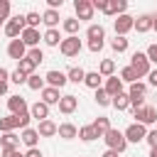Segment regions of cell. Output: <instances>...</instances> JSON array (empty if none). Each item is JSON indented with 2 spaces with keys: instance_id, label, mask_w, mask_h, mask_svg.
<instances>
[{
  "instance_id": "52a82bcc",
  "label": "cell",
  "mask_w": 157,
  "mask_h": 157,
  "mask_svg": "<svg viewBox=\"0 0 157 157\" xmlns=\"http://www.w3.org/2000/svg\"><path fill=\"white\" fill-rule=\"evenodd\" d=\"M74 7H76V12H78V22L93 17V2H91V0H76Z\"/></svg>"
},
{
  "instance_id": "3957f363",
  "label": "cell",
  "mask_w": 157,
  "mask_h": 157,
  "mask_svg": "<svg viewBox=\"0 0 157 157\" xmlns=\"http://www.w3.org/2000/svg\"><path fill=\"white\" fill-rule=\"evenodd\" d=\"M25 29H27V22H25L22 15H15V17L5 25V34H7V37H17V34H22Z\"/></svg>"
},
{
  "instance_id": "5b68a950",
  "label": "cell",
  "mask_w": 157,
  "mask_h": 157,
  "mask_svg": "<svg viewBox=\"0 0 157 157\" xmlns=\"http://www.w3.org/2000/svg\"><path fill=\"white\" fill-rule=\"evenodd\" d=\"M132 113H135V118H137L140 125H150V123L157 120V110H155L152 105H142V108H137V110H132Z\"/></svg>"
},
{
  "instance_id": "681fc988",
  "label": "cell",
  "mask_w": 157,
  "mask_h": 157,
  "mask_svg": "<svg viewBox=\"0 0 157 157\" xmlns=\"http://www.w3.org/2000/svg\"><path fill=\"white\" fill-rule=\"evenodd\" d=\"M103 157H118V152H115V150H105V152H103Z\"/></svg>"
},
{
  "instance_id": "6da1fadb",
  "label": "cell",
  "mask_w": 157,
  "mask_h": 157,
  "mask_svg": "<svg viewBox=\"0 0 157 157\" xmlns=\"http://www.w3.org/2000/svg\"><path fill=\"white\" fill-rule=\"evenodd\" d=\"M105 142H108V150H115V152H123V150L128 147L125 132H120V130H115V128H110V130L105 132Z\"/></svg>"
},
{
  "instance_id": "d6a6232c",
  "label": "cell",
  "mask_w": 157,
  "mask_h": 157,
  "mask_svg": "<svg viewBox=\"0 0 157 157\" xmlns=\"http://www.w3.org/2000/svg\"><path fill=\"white\" fill-rule=\"evenodd\" d=\"M27 86H29V88H32V91H39V88H42V91H44V78H39V76H37V74H32V76H29V78H27Z\"/></svg>"
},
{
  "instance_id": "60d3db41",
  "label": "cell",
  "mask_w": 157,
  "mask_h": 157,
  "mask_svg": "<svg viewBox=\"0 0 157 157\" xmlns=\"http://www.w3.org/2000/svg\"><path fill=\"white\" fill-rule=\"evenodd\" d=\"M7 81H10V74H7V71L0 66V96L7 91Z\"/></svg>"
},
{
  "instance_id": "f546056e",
  "label": "cell",
  "mask_w": 157,
  "mask_h": 157,
  "mask_svg": "<svg viewBox=\"0 0 157 157\" xmlns=\"http://www.w3.org/2000/svg\"><path fill=\"white\" fill-rule=\"evenodd\" d=\"M113 71H115V61H113V59L101 61V69H98V74H101V76H113Z\"/></svg>"
},
{
  "instance_id": "7402d4cb",
  "label": "cell",
  "mask_w": 157,
  "mask_h": 157,
  "mask_svg": "<svg viewBox=\"0 0 157 157\" xmlns=\"http://www.w3.org/2000/svg\"><path fill=\"white\" fill-rule=\"evenodd\" d=\"M110 103H113V108L125 110V108L130 105V96H128V93H118V96H113V98H110Z\"/></svg>"
},
{
  "instance_id": "7bdbcfd3",
  "label": "cell",
  "mask_w": 157,
  "mask_h": 157,
  "mask_svg": "<svg viewBox=\"0 0 157 157\" xmlns=\"http://www.w3.org/2000/svg\"><path fill=\"white\" fill-rule=\"evenodd\" d=\"M7 15H10V2H7V0H0V20L5 22Z\"/></svg>"
},
{
  "instance_id": "d590c367",
  "label": "cell",
  "mask_w": 157,
  "mask_h": 157,
  "mask_svg": "<svg viewBox=\"0 0 157 157\" xmlns=\"http://www.w3.org/2000/svg\"><path fill=\"white\" fill-rule=\"evenodd\" d=\"M17 69H20L22 74H27V76H32V71H34V64H32V61H29V59L25 56L22 61H17Z\"/></svg>"
},
{
  "instance_id": "7c38bea8",
  "label": "cell",
  "mask_w": 157,
  "mask_h": 157,
  "mask_svg": "<svg viewBox=\"0 0 157 157\" xmlns=\"http://www.w3.org/2000/svg\"><path fill=\"white\" fill-rule=\"evenodd\" d=\"M25 47H27V44H25L22 39H12V42H10V47H7V54H10L12 59L22 61V59H25Z\"/></svg>"
},
{
  "instance_id": "484cf974",
  "label": "cell",
  "mask_w": 157,
  "mask_h": 157,
  "mask_svg": "<svg viewBox=\"0 0 157 157\" xmlns=\"http://www.w3.org/2000/svg\"><path fill=\"white\" fill-rule=\"evenodd\" d=\"M137 71L132 69V66H125L123 71H120V81H128V83H137Z\"/></svg>"
},
{
  "instance_id": "f35d334b",
  "label": "cell",
  "mask_w": 157,
  "mask_h": 157,
  "mask_svg": "<svg viewBox=\"0 0 157 157\" xmlns=\"http://www.w3.org/2000/svg\"><path fill=\"white\" fill-rule=\"evenodd\" d=\"M27 59H29V61H32V64L37 66V64H39V61L44 59V54H42V49H37V47H34V49H29V54H27Z\"/></svg>"
},
{
  "instance_id": "44dd1931",
  "label": "cell",
  "mask_w": 157,
  "mask_h": 157,
  "mask_svg": "<svg viewBox=\"0 0 157 157\" xmlns=\"http://www.w3.org/2000/svg\"><path fill=\"white\" fill-rule=\"evenodd\" d=\"M22 42H25L27 47H34V44L39 42V32H37V29H32V27H27V29L22 32Z\"/></svg>"
},
{
  "instance_id": "8fae6325",
  "label": "cell",
  "mask_w": 157,
  "mask_h": 157,
  "mask_svg": "<svg viewBox=\"0 0 157 157\" xmlns=\"http://www.w3.org/2000/svg\"><path fill=\"white\" fill-rule=\"evenodd\" d=\"M29 115L37 118L39 123H42V120H49V105H47L44 101H37V103L29 108Z\"/></svg>"
},
{
  "instance_id": "74e56055",
  "label": "cell",
  "mask_w": 157,
  "mask_h": 157,
  "mask_svg": "<svg viewBox=\"0 0 157 157\" xmlns=\"http://www.w3.org/2000/svg\"><path fill=\"white\" fill-rule=\"evenodd\" d=\"M96 103L98 105H110V96L105 93V88H98L96 91Z\"/></svg>"
},
{
  "instance_id": "9a60e30c",
  "label": "cell",
  "mask_w": 157,
  "mask_h": 157,
  "mask_svg": "<svg viewBox=\"0 0 157 157\" xmlns=\"http://www.w3.org/2000/svg\"><path fill=\"white\" fill-rule=\"evenodd\" d=\"M105 93L113 98V96H118V93H123V81L118 78V76H110L108 81H105Z\"/></svg>"
},
{
  "instance_id": "816d5d0a",
  "label": "cell",
  "mask_w": 157,
  "mask_h": 157,
  "mask_svg": "<svg viewBox=\"0 0 157 157\" xmlns=\"http://www.w3.org/2000/svg\"><path fill=\"white\" fill-rule=\"evenodd\" d=\"M15 157H25V155H20V150H17V152H15Z\"/></svg>"
},
{
  "instance_id": "8992f818",
  "label": "cell",
  "mask_w": 157,
  "mask_h": 157,
  "mask_svg": "<svg viewBox=\"0 0 157 157\" xmlns=\"http://www.w3.org/2000/svg\"><path fill=\"white\" fill-rule=\"evenodd\" d=\"M147 137V132H145V125H140V123H132V125H128L125 128V140L128 142H142Z\"/></svg>"
},
{
  "instance_id": "ba28073f",
  "label": "cell",
  "mask_w": 157,
  "mask_h": 157,
  "mask_svg": "<svg viewBox=\"0 0 157 157\" xmlns=\"http://www.w3.org/2000/svg\"><path fill=\"white\" fill-rule=\"evenodd\" d=\"M132 27H135V17H130V15H120L115 20V34L118 37H125V32L132 29Z\"/></svg>"
},
{
  "instance_id": "ee69618b",
  "label": "cell",
  "mask_w": 157,
  "mask_h": 157,
  "mask_svg": "<svg viewBox=\"0 0 157 157\" xmlns=\"http://www.w3.org/2000/svg\"><path fill=\"white\" fill-rule=\"evenodd\" d=\"M147 59L157 64V44H150V47H147Z\"/></svg>"
},
{
  "instance_id": "b9f144b4",
  "label": "cell",
  "mask_w": 157,
  "mask_h": 157,
  "mask_svg": "<svg viewBox=\"0 0 157 157\" xmlns=\"http://www.w3.org/2000/svg\"><path fill=\"white\" fill-rule=\"evenodd\" d=\"M27 78H29V76H27V74H22L20 69H15V71H12V76H10V81H12V83H25Z\"/></svg>"
},
{
  "instance_id": "9c48e42d",
  "label": "cell",
  "mask_w": 157,
  "mask_h": 157,
  "mask_svg": "<svg viewBox=\"0 0 157 157\" xmlns=\"http://www.w3.org/2000/svg\"><path fill=\"white\" fill-rule=\"evenodd\" d=\"M7 108H10L12 115H22V113H27V101L22 96H10L7 98Z\"/></svg>"
},
{
  "instance_id": "7dc6e473",
  "label": "cell",
  "mask_w": 157,
  "mask_h": 157,
  "mask_svg": "<svg viewBox=\"0 0 157 157\" xmlns=\"http://www.w3.org/2000/svg\"><path fill=\"white\" fill-rule=\"evenodd\" d=\"M25 157H42V150L32 147V150H27V155H25Z\"/></svg>"
},
{
  "instance_id": "7a4b0ae2",
  "label": "cell",
  "mask_w": 157,
  "mask_h": 157,
  "mask_svg": "<svg viewBox=\"0 0 157 157\" xmlns=\"http://www.w3.org/2000/svg\"><path fill=\"white\" fill-rule=\"evenodd\" d=\"M130 66L137 71V76H150V59H147V54L135 52V54H132V64H130Z\"/></svg>"
},
{
  "instance_id": "cb8c5ba5",
  "label": "cell",
  "mask_w": 157,
  "mask_h": 157,
  "mask_svg": "<svg viewBox=\"0 0 157 157\" xmlns=\"http://www.w3.org/2000/svg\"><path fill=\"white\" fill-rule=\"evenodd\" d=\"M101 78H103V76H101L98 71H91V74H86L83 83H86L88 88H96V91H98V88H101Z\"/></svg>"
},
{
  "instance_id": "d4e9b609",
  "label": "cell",
  "mask_w": 157,
  "mask_h": 157,
  "mask_svg": "<svg viewBox=\"0 0 157 157\" xmlns=\"http://www.w3.org/2000/svg\"><path fill=\"white\" fill-rule=\"evenodd\" d=\"M42 22H44V25H49V29H54V27H56V22H59V12H56V10H47V12L42 15Z\"/></svg>"
},
{
  "instance_id": "30bf717a",
  "label": "cell",
  "mask_w": 157,
  "mask_h": 157,
  "mask_svg": "<svg viewBox=\"0 0 157 157\" xmlns=\"http://www.w3.org/2000/svg\"><path fill=\"white\" fill-rule=\"evenodd\" d=\"M128 2L125 0H103V12L105 15H118V12H125Z\"/></svg>"
},
{
  "instance_id": "e0dca14e",
  "label": "cell",
  "mask_w": 157,
  "mask_h": 157,
  "mask_svg": "<svg viewBox=\"0 0 157 157\" xmlns=\"http://www.w3.org/2000/svg\"><path fill=\"white\" fill-rule=\"evenodd\" d=\"M37 132H39L42 137H52V135H56V132H59V128H56L52 120H42V123H39V128H37Z\"/></svg>"
},
{
  "instance_id": "d6986e66",
  "label": "cell",
  "mask_w": 157,
  "mask_h": 157,
  "mask_svg": "<svg viewBox=\"0 0 157 157\" xmlns=\"http://www.w3.org/2000/svg\"><path fill=\"white\" fill-rule=\"evenodd\" d=\"M37 140H39V132L37 130H32V128H27L25 132H22V142L32 150V147H37Z\"/></svg>"
},
{
  "instance_id": "f907efd6",
  "label": "cell",
  "mask_w": 157,
  "mask_h": 157,
  "mask_svg": "<svg viewBox=\"0 0 157 157\" xmlns=\"http://www.w3.org/2000/svg\"><path fill=\"white\" fill-rule=\"evenodd\" d=\"M150 157H157V147H152V150H150Z\"/></svg>"
},
{
  "instance_id": "bcb514c9",
  "label": "cell",
  "mask_w": 157,
  "mask_h": 157,
  "mask_svg": "<svg viewBox=\"0 0 157 157\" xmlns=\"http://www.w3.org/2000/svg\"><path fill=\"white\" fill-rule=\"evenodd\" d=\"M147 142H150V147H157V130H152V132H147V137H145Z\"/></svg>"
},
{
  "instance_id": "277c9868",
  "label": "cell",
  "mask_w": 157,
  "mask_h": 157,
  "mask_svg": "<svg viewBox=\"0 0 157 157\" xmlns=\"http://www.w3.org/2000/svg\"><path fill=\"white\" fill-rule=\"evenodd\" d=\"M61 54L64 56H76L78 52H81V39L78 37H66V39H61Z\"/></svg>"
},
{
  "instance_id": "603a6c76",
  "label": "cell",
  "mask_w": 157,
  "mask_h": 157,
  "mask_svg": "<svg viewBox=\"0 0 157 157\" xmlns=\"http://www.w3.org/2000/svg\"><path fill=\"white\" fill-rule=\"evenodd\" d=\"M66 78H69V81H74V83H81V81L86 78V71H83L81 66H71V69H69V74H66Z\"/></svg>"
},
{
  "instance_id": "ffe728a7",
  "label": "cell",
  "mask_w": 157,
  "mask_h": 157,
  "mask_svg": "<svg viewBox=\"0 0 157 157\" xmlns=\"http://www.w3.org/2000/svg\"><path fill=\"white\" fill-rule=\"evenodd\" d=\"M152 25H155V20H152L150 15H140V17L135 20V29H137V32H147Z\"/></svg>"
},
{
  "instance_id": "c3c4849f",
  "label": "cell",
  "mask_w": 157,
  "mask_h": 157,
  "mask_svg": "<svg viewBox=\"0 0 157 157\" xmlns=\"http://www.w3.org/2000/svg\"><path fill=\"white\" fill-rule=\"evenodd\" d=\"M150 83L157 86V71H150Z\"/></svg>"
},
{
  "instance_id": "db71d44e",
  "label": "cell",
  "mask_w": 157,
  "mask_h": 157,
  "mask_svg": "<svg viewBox=\"0 0 157 157\" xmlns=\"http://www.w3.org/2000/svg\"><path fill=\"white\" fill-rule=\"evenodd\" d=\"M0 25H2V20H0Z\"/></svg>"
},
{
  "instance_id": "8d00e7d4",
  "label": "cell",
  "mask_w": 157,
  "mask_h": 157,
  "mask_svg": "<svg viewBox=\"0 0 157 157\" xmlns=\"http://www.w3.org/2000/svg\"><path fill=\"white\" fill-rule=\"evenodd\" d=\"M145 83H130V91H128V96L130 98H137V96H145Z\"/></svg>"
},
{
  "instance_id": "5bb4252c",
  "label": "cell",
  "mask_w": 157,
  "mask_h": 157,
  "mask_svg": "<svg viewBox=\"0 0 157 157\" xmlns=\"http://www.w3.org/2000/svg\"><path fill=\"white\" fill-rule=\"evenodd\" d=\"M76 105H78V98H76V96H61V101H59V110L66 113V115L74 113Z\"/></svg>"
},
{
  "instance_id": "83f0119b",
  "label": "cell",
  "mask_w": 157,
  "mask_h": 157,
  "mask_svg": "<svg viewBox=\"0 0 157 157\" xmlns=\"http://www.w3.org/2000/svg\"><path fill=\"white\" fill-rule=\"evenodd\" d=\"M78 137H81L83 142H91V140H96V137H98V132L93 130V125H83V128L78 130Z\"/></svg>"
},
{
  "instance_id": "836d02e7",
  "label": "cell",
  "mask_w": 157,
  "mask_h": 157,
  "mask_svg": "<svg viewBox=\"0 0 157 157\" xmlns=\"http://www.w3.org/2000/svg\"><path fill=\"white\" fill-rule=\"evenodd\" d=\"M59 39H61V37H59V32H56V29H47L44 42H47L49 47H56V44H59Z\"/></svg>"
},
{
  "instance_id": "f5cc1de1",
  "label": "cell",
  "mask_w": 157,
  "mask_h": 157,
  "mask_svg": "<svg viewBox=\"0 0 157 157\" xmlns=\"http://www.w3.org/2000/svg\"><path fill=\"white\" fill-rule=\"evenodd\" d=\"M152 27H155V29H157V20H155V25H152Z\"/></svg>"
},
{
  "instance_id": "4fadbf2b",
  "label": "cell",
  "mask_w": 157,
  "mask_h": 157,
  "mask_svg": "<svg viewBox=\"0 0 157 157\" xmlns=\"http://www.w3.org/2000/svg\"><path fill=\"white\" fill-rule=\"evenodd\" d=\"M44 78L49 81V86H52V88H61V86L69 81V78H66V74H61V71H54V69H52V71H49Z\"/></svg>"
},
{
  "instance_id": "4dcf8cb0",
  "label": "cell",
  "mask_w": 157,
  "mask_h": 157,
  "mask_svg": "<svg viewBox=\"0 0 157 157\" xmlns=\"http://www.w3.org/2000/svg\"><path fill=\"white\" fill-rule=\"evenodd\" d=\"M20 140H22V137H17L15 132H5L0 142H2V147H17V145H20Z\"/></svg>"
},
{
  "instance_id": "4316f807",
  "label": "cell",
  "mask_w": 157,
  "mask_h": 157,
  "mask_svg": "<svg viewBox=\"0 0 157 157\" xmlns=\"http://www.w3.org/2000/svg\"><path fill=\"white\" fill-rule=\"evenodd\" d=\"M93 130L98 132V137H101V135H105V132L110 130V123H108V118H105V115H101V118L93 123Z\"/></svg>"
},
{
  "instance_id": "ac0fdd59",
  "label": "cell",
  "mask_w": 157,
  "mask_h": 157,
  "mask_svg": "<svg viewBox=\"0 0 157 157\" xmlns=\"http://www.w3.org/2000/svg\"><path fill=\"white\" fill-rule=\"evenodd\" d=\"M42 98H44V103H47V105H52V103H59V101H61V96H59V88H52V86L42 91Z\"/></svg>"
},
{
  "instance_id": "ab89813d",
  "label": "cell",
  "mask_w": 157,
  "mask_h": 157,
  "mask_svg": "<svg viewBox=\"0 0 157 157\" xmlns=\"http://www.w3.org/2000/svg\"><path fill=\"white\" fill-rule=\"evenodd\" d=\"M25 22H27V27H32V29H34V27L42 22V17H39L37 12H29V15H25Z\"/></svg>"
},
{
  "instance_id": "e575fe53",
  "label": "cell",
  "mask_w": 157,
  "mask_h": 157,
  "mask_svg": "<svg viewBox=\"0 0 157 157\" xmlns=\"http://www.w3.org/2000/svg\"><path fill=\"white\" fill-rule=\"evenodd\" d=\"M110 47H113V49H115V52L120 54V52H125V49H128V39H125V37H118V34H115V39L110 42Z\"/></svg>"
},
{
  "instance_id": "f1b7e54d",
  "label": "cell",
  "mask_w": 157,
  "mask_h": 157,
  "mask_svg": "<svg viewBox=\"0 0 157 157\" xmlns=\"http://www.w3.org/2000/svg\"><path fill=\"white\" fill-rule=\"evenodd\" d=\"M105 37V29L101 27V25H91L88 27V42H93V39H103Z\"/></svg>"
},
{
  "instance_id": "f6af8a7d",
  "label": "cell",
  "mask_w": 157,
  "mask_h": 157,
  "mask_svg": "<svg viewBox=\"0 0 157 157\" xmlns=\"http://www.w3.org/2000/svg\"><path fill=\"white\" fill-rule=\"evenodd\" d=\"M88 49H91V52H101V49H103V39H93V42H88Z\"/></svg>"
},
{
  "instance_id": "1f68e13d",
  "label": "cell",
  "mask_w": 157,
  "mask_h": 157,
  "mask_svg": "<svg viewBox=\"0 0 157 157\" xmlns=\"http://www.w3.org/2000/svg\"><path fill=\"white\" fill-rule=\"evenodd\" d=\"M64 29L69 32V37H76V32H78V20H74V17L64 20Z\"/></svg>"
},
{
  "instance_id": "2e32d148",
  "label": "cell",
  "mask_w": 157,
  "mask_h": 157,
  "mask_svg": "<svg viewBox=\"0 0 157 157\" xmlns=\"http://www.w3.org/2000/svg\"><path fill=\"white\" fill-rule=\"evenodd\" d=\"M56 135H59V137H64V140H74V137L78 135V128H76V125H71V123H61Z\"/></svg>"
}]
</instances>
